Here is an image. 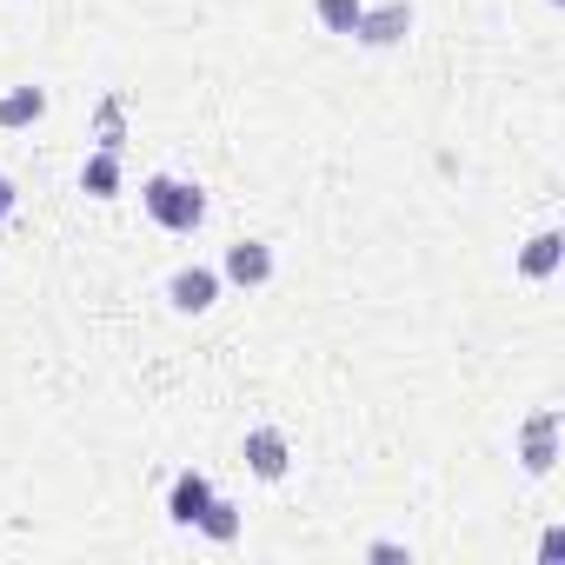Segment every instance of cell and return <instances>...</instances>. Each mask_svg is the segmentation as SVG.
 I'll return each instance as SVG.
<instances>
[{
    "mask_svg": "<svg viewBox=\"0 0 565 565\" xmlns=\"http://www.w3.org/2000/svg\"><path fill=\"white\" fill-rule=\"evenodd\" d=\"M140 206H147V220L167 226V233H193V226L206 220V193H200L193 180H180V173H153V180L140 186Z\"/></svg>",
    "mask_w": 565,
    "mask_h": 565,
    "instance_id": "1",
    "label": "cell"
},
{
    "mask_svg": "<svg viewBox=\"0 0 565 565\" xmlns=\"http://www.w3.org/2000/svg\"><path fill=\"white\" fill-rule=\"evenodd\" d=\"M558 426H565L558 406H539V413L519 426V466H525L532 479H545V472L558 466Z\"/></svg>",
    "mask_w": 565,
    "mask_h": 565,
    "instance_id": "2",
    "label": "cell"
},
{
    "mask_svg": "<svg viewBox=\"0 0 565 565\" xmlns=\"http://www.w3.org/2000/svg\"><path fill=\"white\" fill-rule=\"evenodd\" d=\"M406 34H413V0H380V8H360V28H353L360 47L386 54V47H399Z\"/></svg>",
    "mask_w": 565,
    "mask_h": 565,
    "instance_id": "3",
    "label": "cell"
},
{
    "mask_svg": "<svg viewBox=\"0 0 565 565\" xmlns=\"http://www.w3.org/2000/svg\"><path fill=\"white\" fill-rule=\"evenodd\" d=\"M239 459H246V472L266 479V486L294 472V446H287V433H279V426H253L246 446H239Z\"/></svg>",
    "mask_w": 565,
    "mask_h": 565,
    "instance_id": "4",
    "label": "cell"
},
{
    "mask_svg": "<svg viewBox=\"0 0 565 565\" xmlns=\"http://www.w3.org/2000/svg\"><path fill=\"white\" fill-rule=\"evenodd\" d=\"M220 266H180L173 279H167V300H173V313H206L213 300H220Z\"/></svg>",
    "mask_w": 565,
    "mask_h": 565,
    "instance_id": "5",
    "label": "cell"
},
{
    "mask_svg": "<svg viewBox=\"0 0 565 565\" xmlns=\"http://www.w3.org/2000/svg\"><path fill=\"white\" fill-rule=\"evenodd\" d=\"M220 279H233V287H266V279H273V246L266 239H233L226 246V259H220Z\"/></svg>",
    "mask_w": 565,
    "mask_h": 565,
    "instance_id": "6",
    "label": "cell"
},
{
    "mask_svg": "<svg viewBox=\"0 0 565 565\" xmlns=\"http://www.w3.org/2000/svg\"><path fill=\"white\" fill-rule=\"evenodd\" d=\"M558 259H565V233H558V226H539V233L519 246V279H552Z\"/></svg>",
    "mask_w": 565,
    "mask_h": 565,
    "instance_id": "7",
    "label": "cell"
},
{
    "mask_svg": "<svg viewBox=\"0 0 565 565\" xmlns=\"http://www.w3.org/2000/svg\"><path fill=\"white\" fill-rule=\"evenodd\" d=\"M206 499H213V479L186 466V472L173 479V492H167V519H173V525H200V512H206Z\"/></svg>",
    "mask_w": 565,
    "mask_h": 565,
    "instance_id": "8",
    "label": "cell"
},
{
    "mask_svg": "<svg viewBox=\"0 0 565 565\" xmlns=\"http://www.w3.org/2000/svg\"><path fill=\"white\" fill-rule=\"evenodd\" d=\"M120 180H127V173H120V153H114V147H94V153L81 160V193H87V200H114Z\"/></svg>",
    "mask_w": 565,
    "mask_h": 565,
    "instance_id": "9",
    "label": "cell"
},
{
    "mask_svg": "<svg viewBox=\"0 0 565 565\" xmlns=\"http://www.w3.org/2000/svg\"><path fill=\"white\" fill-rule=\"evenodd\" d=\"M41 114H47V87H8V94H0V127H8V134L34 127Z\"/></svg>",
    "mask_w": 565,
    "mask_h": 565,
    "instance_id": "10",
    "label": "cell"
},
{
    "mask_svg": "<svg viewBox=\"0 0 565 565\" xmlns=\"http://www.w3.org/2000/svg\"><path fill=\"white\" fill-rule=\"evenodd\" d=\"M94 140L120 153V140H127V94H100L94 100Z\"/></svg>",
    "mask_w": 565,
    "mask_h": 565,
    "instance_id": "11",
    "label": "cell"
},
{
    "mask_svg": "<svg viewBox=\"0 0 565 565\" xmlns=\"http://www.w3.org/2000/svg\"><path fill=\"white\" fill-rule=\"evenodd\" d=\"M239 525H246V519H239V505H233V499H220V492H213V499H206V512H200V525H193V532H206V539H213V545H233V539H239Z\"/></svg>",
    "mask_w": 565,
    "mask_h": 565,
    "instance_id": "12",
    "label": "cell"
},
{
    "mask_svg": "<svg viewBox=\"0 0 565 565\" xmlns=\"http://www.w3.org/2000/svg\"><path fill=\"white\" fill-rule=\"evenodd\" d=\"M360 8H366V0H313V21L327 34H353L360 28Z\"/></svg>",
    "mask_w": 565,
    "mask_h": 565,
    "instance_id": "13",
    "label": "cell"
},
{
    "mask_svg": "<svg viewBox=\"0 0 565 565\" xmlns=\"http://www.w3.org/2000/svg\"><path fill=\"white\" fill-rule=\"evenodd\" d=\"M539 558H545V565H558V558H565V525H552V532L539 539Z\"/></svg>",
    "mask_w": 565,
    "mask_h": 565,
    "instance_id": "14",
    "label": "cell"
},
{
    "mask_svg": "<svg viewBox=\"0 0 565 565\" xmlns=\"http://www.w3.org/2000/svg\"><path fill=\"white\" fill-rule=\"evenodd\" d=\"M366 558H413V545H399V539H373Z\"/></svg>",
    "mask_w": 565,
    "mask_h": 565,
    "instance_id": "15",
    "label": "cell"
},
{
    "mask_svg": "<svg viewBox=\"0 0 565 565\" xmlns=\"http://www.w3.org/2000/svg\"><path fill=\"white\" fill-rule=\"evenodd\" d=\"M14 200H21V193H14V180H8V173H0V220H8V213H14Z\"/></svg>",
    "mask_w": 565,
    "mask_h": 565,
    "instance_id": "16",
    "label": "cell"
},
{
    "mask_svg": "<svg viewBox=\"0 0 565 565\" xmlns=\"http://www.w3.org/2000/svg\"><path fill=\"white\" fill-rule=\"evenodd\" d=\"M552 8H558V0H552Z\"/></svg>",
    "mask_w": 565,
    "mask_h": 565,
    "instance_id": "17",
    "label": "cell"
}]
</instances>
